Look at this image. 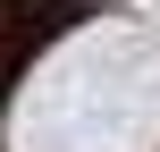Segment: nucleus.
<instances>
[{
  "label": "nucleus",
  "instance_id": "nucleus-1",
  "mask_svg": "<svg viewBox=\"0 0 160 152\" xmlns=\"http://www.w3.org/2000/svg\"><path fill=\"white\" fill-rule=\"evenodd\" d=\"M8 152H160V34L135 17H93L51 42L8 118Z\"/></svg>",
  "mask_w": 160,
  "mask_h": 152
}]
</instances>
